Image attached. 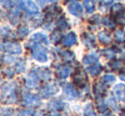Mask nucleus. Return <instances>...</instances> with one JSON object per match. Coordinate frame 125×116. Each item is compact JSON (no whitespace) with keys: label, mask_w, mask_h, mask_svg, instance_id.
<instances>
[{"label":"nucleus","mask_w":125,"mask_h":116,"mask_svg":"<svg viewBox=\"0 0 125 116\" xmlns=\"http://www.w3.org/2000/svg\"><path fill=\"white\" fill-rule=\"evenodd\" d=\"M26 48L32 50V55L38 62H46L48 61L46 50L42 45L33 43V41H30L29 43L26 44Z\"/></svg>","instance_id":"1"},{"label":"nucleus","mask_w":125,"mask_h":116,"mask_svg":"<svg viewBox=\"0 0 125 116\" xmlns=\"http://www.w3.org/2000/svg\"><path fill=\"white\" fill-rule=\"evenodd\" d=\"M16 83H9L6 85L2 87V96L1 100L3 103H14L16 101Z\"/></svg>","instance_id":"2"},{"label":"nucleus","mask_w":125,"mask_h":116,"mask_svg":"<svg viewBox=\"0 0 125 116\" xmlns=\"http://www.w3.org/2000/svg\"><path fill=\"white\" fill-rule=\"evenodd\" d=\"M59 91V87L56 82H50L45 85H43L40 89V93L42 97L44 98H48Z\"/></svg>","instance_id":"3"},{"label":"nucleus","mask_w":125,"mask_h":116,"mask_svg":"<svg viewBox=\"0 0 125 116\" xmlns=\"http://www.w3.org/2000/svg\"><path fill=\"white\" fill-rule=\"evenodd\" d=\"M73 81L76 86L80 88H84L87 85L88 78H87V73L83 70L78 69L75 71V74L73 75Z\"/></svg>","instance_id":"4"},{"label":"nucleus","mask_w":125,"mask_h":116,"mask_svg":"<svg viewBox=\"0 0 125 116\" xmlns=\"http://www.w3.org/2000/svg\"><path fill=\"white\" fill-rule=\"evenodd\" d=\"M1 50L10 54L19 55L21 53V46L17 42H6L1 45Z\"/></svg>","instance_id":"5"},{"label":"nucleus","mask_w":125,"mask_h":116,"mask_svg":"<svg viewBox=\"0 0 125 116\" xmlns=\"http://www.w3.org/2000/svg\"><path fill=\"white\" fill-rule=\"evenodd\" d=\"M18 6L21 9L26 10L28 14L36 15L39 13V9L36 6V4L32 1H19L18 2Z\"/></svg>","instance_id":"6"},{"label":"nucleus","mask_w":125,"mask_h":116,"mask_svg":"<svg viewBox=\"0 0 125 116\" xmlns=\"http://www.w3.org/2000/svg\"><path fill=\"white\" fill-rule=\"evenodd\" d=\"M22 102L23 104L27 107H35L40 104V101L37 96L31 93H24L22 96Z\"/></svg>","instance_id":"7"},{"label":"nucleus","mask_w":125,"mask_h":116,"mask_svg":"<svg viewBox=\"0 0 125 116\" xmlns=\"http://www.w3.org/2000/svg\"><path fill=\"white\" fill-rule=\"evenodd\" d=\"M39 80H40V76L38 73L35 71H31L27 76L26 80V85L28 88H34L38 85Z\"/></svg>","instance_id":"8"},{"label":"nucleus","mask_w":125,"mask_h":116,"mask_svg":"<svg viewBox=\"0 0 125 116\" xmlns=\"http://www.w3.org/2000/svg\"><path fill=\"white\" fill-rule=\"evenodd\" d=\"M68 9L70 11V14H72L75 16H82L83 15V9H82V6L79 4L78 2H75V1H72L70 3L68 6Z\"/></svg>","instance_id":"9"},{"label":"nucleus","mask_w":125,"mask_h":116,"mask_svg":"<svg viewBox=\"0 0 125 116\" xmlns=\"http://www.w3.org/2000/svg\"><path fill=\"white\" fill-rule=\"evenodd\" d=\"M81 38H82V41L84 43V45H87L88 48L94 49L96 46V40L94 35L88 33H83L81 35Z\"/></svg>","instance_id":"10"},{"label":"nucleus","mask_w":125,"mask_h":116,"mask_svg":"<svg viewBox=\"0 0 125 116\" xmlns=\"http://www.w3.org/2000/svg\"><path fill=\"white\" fill-rule=\"evenodd\" d=\"M77 42V37L74 32H70V33L66 35L62 39V45L65 47H70L76 44Z\"/></svg>","instance_id":"11"},{"label":"nucleus","mask_w":125,"mask_h":116,"mask_svg":"<svg viewBox=\"0 0 125 116\" xmlns=\"http://www.w3.org/2000/svg\"><path fill=\"white\" fill-rule=\"evenodd\" d=\"M99 55L98 53H91L88 55H85L83 57V60H82V62L86 65H89V67L91 65H95L97 64V62L99 60Z\"/></svg>","instance_id":"12"},{"label":"nucleus","mask_w":125,"mask_h":116,"mask_svg":"<svg viewBox=\"0 0 125 116\" xmlns=\"http://www.w3.org/2000/svg\"><path fill=\"white\" fill-rule=\"evenodd\" d=\"M62 90L65 93V95L67 96V97L70 99H74L77 97V92L75 90L73 86L70 84L66 83L62 85Z\"/></svg>","instance_id":"13"},{"label":"nucleus","mask_w":125,"mask_h":116,"mask_svg":"<svg viewBox=\"0 0 125 116\" xmlns=\"http://www.w3.org/2000/svg\"><path fill=\"white\" fill-rule=\"evenodd\" d=\"M114 93L116 97L120 101H125V85L117 84L114 87Z\"/></svg>","instance_id":"14"},{"label":"nucleus","mask_w":125,"mask_h":116,"mask_svg":"<svg viewBox=\"0 0 125 116\" xmlns=\"http://www.w3.org/2000/svg\"><path fill=\"white\" fill-rule=\"evenodd\" d=\"M94 92L97 97H102L106 93V86L103 82H97L94 85Z\"/></svg>","instance_id":"15"},{"label":"nucleus","mask_w":125,"mask_h":116,"mask_svg":"<svg viewBox=\"0 0 125 116\" xmlns=\"http://www.w3.org/2000/svg\"><path fill=\"white\" fill-rule=\"evenodd\" d=\"M70 73H71V68L69 66L58 67L57 68V75L61 80L68 78V76L70 74Z\"/></svg>","instance_id":"16"},{"label":"nucleus","mask_w":125,"mask_h":116,"mask_svg":"<svg viewBox=\"0 0 125 116\" xmlns=\"http://www.w3.org/2000/svg\"><path fill=\"white\" fill-rule=\"evenodd\" d=\"M98 38H99V41H100L103 45H109L111 42V40H112L111 33L107 31L99 32V34H98Z\"/></svg>","instance_id":"17"},{"label":"nucleus","mask_w":125,"mask_h":116,"mask_svg":"<svg viewBox=\"0 0 125 116\" xmlns=\"http://www.w3.org/2000/svg\"><path fill=\"white\" fill-rule=\"evenodd\" d=\"M31 41L36 44H48V38L45 34L40 33H34L33 36L31 37Z\"/></svg>","instance_id":"18"},{"label":"nucleus","mask_w":125,"mask_h":116,"mask_svg":"<svg viewBox=\"0 0 125 116\" xmlns=\"http://www.w3.org/2000/svg\"><path fill=\"white\" fill-rule=\"evenodd\" d=\"M95 103H96V107H97L98 111L101 114H104L108 110V107L106 105L105 102H104V98L103 97H96L95 100Z\"/></svg>","instance_id":"19"},{"label":"nucleus","mask_w":125,"mask_h":116,"mask_svg":"<svg viewBox=\"0 0 125 116\" xmlns=\"http://www.w3.org/2000/svg\"><path fill=\"white\" fill-rule=\"evenodd\" d=\"M103 70V67L101 66L99 63H97L95 65H93V66H90L87 68V71L89 73V74L93 77L98 76L99 74H100V73Z\"/></svg>","instance_id":"20"},{"label":"nucleus","mask_w":125,"mask_h":116,"mask_svg":"<svg viewBox=\"0 0 125 116\" xmlns=\"http://www.w3.org/2000/svg\"><path fill=\"white\" fill-rule=\"evenodd\" d=\"M62 9L59 8L58 6H51L49 8L48 11H47L46 14V18H49V19H53V18L57 17L59 14L62 13Z\"/></svg>","instance_id":"21"},{"label":"nucleus","mask_w":125,"mask_h":116,"mask_svg":"<svg viewBox=\"0 0 125 116\" xmlns=\"http://www.w3.org/2000/svg\"><path fill=\"white\" fill-rule=\"evenodd\" d=\"M60 55L62 57V59L64 62H73L75 58V54L72 51H70V50H62V51L60 52Z\"/></svg>","instance_id":"22"},{"label":"nucleus","mask_w":125,"mask_h":116,"mask_svg":"<svg viewBox=\"0 0 125 116\" xmlns=\"http://www.w3.org/2000/svg\"><path fill=\"white\" fill-rule=\"evenodd\" d=\"M56 27L59 29V31H63V30H66L69 27V23L67 22V21L64 18H60L58 19L55 23Z\"/></svg>","instance_id":"23"},{"label":"nucleus","mask_w":125,"mask_h":116,"mask_svg":"<svg viewBox=\"0 0 125 116\" xmlns=\"http://www.w3.org/2000/svg\"><path fill=\"white\" fill-rule=\"evenodd\" d=\"M90 26H94V29H97L100 27V16L99 15H95L92 16L88 20Z\"/></svg>","instance_id":"24"},{"label":"nucleus","mask_w":125,"mask_h":116,"mask_svg":"<svg viewBox=\"0 0 125 116\" xmlns=\"http://www.w3.org/2000/svg\"><path fill=\"white\" fill-rule=\"evenodd\" d=\"M84 7H85L87 13L91 14L95 10V4H94V1H91V0H86L83 2Z\"/></svg>","instance_id":"25"},{"label":"nucleus","mask_w":125,"mask_h":116,"mask_svg":"<svg viewBox=\"0 0 125 116\" xmlns=\"http://www.w3.org/2000/svg\"><path fill=\"white\" fill-rule=\"evenodd\" d=\"M49 107L50 108H52L53 111L55 110H62L63 108V103L60 101H52L49 103Z\"/></svg>","instance_id":"26"},{"label":"nucleus","mask_w":125,"mask_h":116,"mask_svg":"<svg viewBox=\"0 0 125 116\" xmlns=\"http://www.w3.org/2000/svg\"><path fill=\"white\" fill-rule=\"evenodd\" d=\"M111 16H115L116 15L120 14V13L123 12L124 10H123V6L121 4H113V6L111 9Z\"/></svg>","instance_id":"27"},{"label":"nucleus","mask_w":125,"mask_h":116,"mask_svg":"<svg viewBox=\"0 0 125 116\" xmlns=\"http://www.w3.org/2000/svg\"><path fill=\"white\" fill-rule=\"evenodd\" d=\"M115 18V22L120 26H125V12L120 13L116 16H113Z\"/></svg>","instance_id":"28"},{"label":"nucleus","mask_w":125,"mask_h":116,"mask_svg":"<svg viewBox=\"0 0 125 116\" xmlns=\"http://www.w3.org/2000/svg\"><path fill=\"white\" fill-rule=\"evenodd\" d=\"M28 33H29V30H28V26H26V25H22V26H21L17 30V35L21 38L26 37L27 35L28 34Z\"/></svg>","instance_id":"29"},{"label":"nucleus","mask_w":125,"mask_h":116,"mask_svg":"<svg viewBox=\"0 0 125 116\" xmlns=\"http://www.w3.org/2000/svg\"><path fill=\"white\" fill-rule=\"evenodd\" d=\"M102 54L105 58L111 60L112 58L115 57V55H116V51H115L113 49H104V50H102Z\"/></svg>","instance_id":"30"},{"label":"nucleus","mask_w":125,"mask_h":116,"mask_svg":"<svg viewBox=\"0 0 125 116\" xmlns=\"http://www.w3.org/2000/svg\"><path fill=\"white\" fill-rule=\"evenodd\" d=\"M84 116H97L91 103L87 104L84 108Z\"/></svg>","instance_id":"31"},{"label":"nucleus","mask_w":125,"mask_h":116,"mask_svg":"<svg viewBox=\"0 0 125 116\" xmlns=\"http://www.w3.org/2000/svg\"><path fill=\"white\" fill-rule=\"evenodd\" d=\"M40 76L43 80H50L52 78V72L47 68H42L40 70Z\"/></svg>","instance_id":"32"},{"label":"nucleus","mask_w":125,"mask_h":116,"mask_svg":"<svg viewBox=\"0 0 125 116\" xmlns=\"http://www.w3.org/2000/svg\"><path fill=\"white\" fill-rule=\"evenodd\" d=\"M114 36L116 38V41L122 43L125 40V32L123 31V30H116L114 33Z\"/></svg>","instance_id":"33"},{"label":"nucleus","mask_w":125,"mask_h":116,"mask_svg":"<svg viewBox=\"0 0 125 116\" xmlns=\"http://www.w3.org/2000/svg\"><path fill=\"white\" fill-rule=\"evenodd\" d=\"M108 103H109L110 107H111V108H112L114 111L117 112V111L119 110V107H118V105H117V102H116V100L114 98V97H112V96H111V97H109V99H108Z\"/></svg>","instance_id":"34"},{"label":"nucleus","mask_w":125,"mask_h":116,"mask_svg":"<svg viewBox=\"0 0 125 116\" xmlns=\"http://www.w3.org/2000/svg\"><path fill=\"white\" fill-rule=\"evenodd\" d=\"M102 23L103 25H104L105 27H109L110 29H114L115 28V23L113 22V21L111 19L108 17H104L102 19Z\"/></svg>","instance_id":"35"},{"label":"nucleus","mask_w":125,"mask_h":116,"mask_svg":"<svg viewBox=\"0 0 125 116\" xmlns=\"http://www.w3.org/2000/svg\"><path fill=\"white\" fill-rule=\"evenodd\" d=\"M116 81V77L113 74H105L102 79V82L105 84H112Z\"/></svg>","instance_id":"36"},{"label":"nucleus","mask_w":125,"mask_h":116,"mask_svg":"<svg viewBox=\"0 0 125 116\" xmlns=\"http://www.w3.org/2000/svg\"><path fill=\"white\" fill-rule=\"evenodd\" d=\"M51 38L55 43H58L60 40H62V34H61L60 31H54L51 35Z\"/></svg>","instance_id":"37"},{"label":"nucleus","mask_w":125,"mask_h":116,"mask_svg":"<svg viewBox=\"0 0 125 116\" xmlns=\"http://www.w3.org/2000/svg\"><path fill=\"white\" fill-rule=\"evenodd\" d=\"M15 68H16V71L19 72V73L23 72L25 70V62L23 61L22 59L19 60V61L16 63V66H15Z\"/></svg>","instance_id":"38"},{"label":"nucleus","mask_w":125,"mask_h":116,"mask_svg":"<svg viewBox=\"0 0 125 116\" xmlns=\"http://www.w3.org/2000/svg\"><path fill=\"white\" fill-rule=\"evenodd\" d=\"M109 66L111 68H112L113 70H116V69H118V68H120V66H121V62L119 61V60H112V61L110 62L109 63Z\"/></svg>","instance_id":"39"},{"label":"nucleus","mask_w":125,"mask_h":116,"mask_svg":"<svg viewBox=\"0 0 125 116\" xmlns=\"http://www.w3.org/2000/svg\"><path fill=\"white\" fill-rule=\"evenodd\" d=\"M1 4H2V6L4 8H5V9H10V8H13L15 7V4L14 2H12V1H1Z\"/></svg>","instance_id":"40"},{"label":"nucleus","mask_w":125,"mask_h":116,"mask_svg":"<svg viewBox=\"0 0 125 116\" xmlns=\"http://www.w3.org/2000/svg\"><path fill=\"white\" fill-rule=\"evenodd\" d=\"M33 113L32 110H21L19 111L18 116H30Z\"/></svg>","instance_id":"41"},{"label":"nucleus","mask_w":125,"mask_h":116,"mask_svg":"<svg viewBox=\"0 0 125 116\" xmlns=\"http://www.w3.org/2000/svg\"><path fill=\"white\" fill-rule=\"evenodd\" d=\"M119 78L121 80H123V81H125V68H123L120 69L119 71Z\"/></svg>","instance_id":"42"},{"label":"nucleus","mask_w":125,"mask_h":116,"mask_svg":"<svg viewBox=\"0 0 125 116\" xmlns=\"http://www.w3.org/2000/svg\"><path fill=\"white\" fill-rule=\"evenodd\" d=\"M103 116H114L111 113H105Z\"/></svg>","instance_id":"43"},{"label":"nucleus","mask_w":125,"mask_h":116,"mask_svg":"<svg viewBox=\"0 0 125 116\" xmlns=\"http://www.w3.org/2000/svg\"><path fill=\"white\" fill-rule=\"evenodd\" d=\"M121 116H125V110L123 111V113L121 114Z\"/></svg>","instance_id":"44"},{"label":"nucleus","mask_w":125,"mask_h":116,"mask_svg":"<svg viewBox=\"0 0 125 116\" xmlns=\"http://www.w3.org/2000/svg\"><path fill=\"white\" fill-rule=\"evenodd\" d=\"M124 62H125V61H124Z\"/></svg>","instance_id":"45"}]
</instances>
